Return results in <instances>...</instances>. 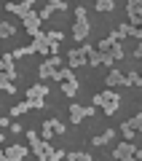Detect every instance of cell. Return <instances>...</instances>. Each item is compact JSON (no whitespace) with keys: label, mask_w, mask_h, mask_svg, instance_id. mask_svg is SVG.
Instances as JSON below:
<instances>
[{"label":"cell","mask_w":142,"mask_h":161,"mask_svg":"<svg viewBox=\"0 0 142 161\" xmlns=\"http://www.w3.org/2000/svg\"><path fill=\"white\" fill-rule=\"evenodd\" d=\"M62 158H64V150H57V148H54L51 153H48V161H62Z\"/></svg>","instance_id":"obj_32"},{"label":"cell","mask_w":142,"mask_h":161,"mask_svg":"<svg viewBox=\"0 0 142 161\" xmlns=\"http://www.w3.org/2000/svg\"><path fill=\"white\" fill-rule=\"evenodd\" d=\"M27 102H30V99H27ZM43 105H46L43 99H32V102H30V108H43Z\"/></svg>","instance_id":"obj_36"},{"label":"cell","mask_w":142,"mask_h":161,"mask_svg":"<svg viewBox=\"0 0 142 161\" xmlns=\"http://www.w3.org/2000/svg\"><path fill=\"white\" fill-rule=\"evenodd\" d=\"M27 153H30V150L24 148V145H8V148H6V158L8 161H24Z\"/></svg>","instance_id":"obj_5"},{"label":"cell","mask_w":142,"mask_h":161,"mask_svg":"<svg viewBox=\"0 0 142 161\" xmlns=\"http://www.w3.org/2000/svg\"><path fill=\"white\" fill-rule=\"evenodd\" d=\"M27 110H32V108H30V102L24 99V102H19V105L11 108V115H22V113H27Z\"/></svg>","instance_id":"obj_19"},{"label":"cell","mask_w":142,"mask_h":161,"mask_svg":"<svg viewBox=\"0 0 142 161\" xmlns=\"http://www.w3.org/2000/svg\"><path fill=\"white\" fill-rule=\"evenodd\" d=\"M139 75H142V73H139Z\"/></svg>","instance_id":"obj_47"},{"label":"cell","mask_w":142,"mask_h":161,"mask_svg":"<svg viewBox=\"0 0 142 161\" xmlns=\"http://www.w3.org/2000/svg\"><path fill=\"white\" fill-rule=\"evenodd\" d=\"M137 86H142V75H139V78H137Z\"/></svg>","instance_id":"obj_43"},{"label":"cell","mask_w":142,"mask_h":161,"mask_svg":"<svg viewBox=\"0 0 142 161\" xmlns=\"http://www.w3.org/2000/svg\"><path fill=\"white\" fill-rule=\"evenodd\" d=\"M105 161H107V158H105Z\"/></svg>","instance_id":"obj_46"},{"label":"cell","mask_w":142,"mask_h":161,"mask_svg":"<svg viewBox=\"0 0 142 161\" xmlns=\"http://www.w3.org/2000/svg\"><path fill=\"white\" fill-rule=\"evenodd\" d=\"M134 158H139V161H142V150H139V148L134 150Z\"/></svg>","instance_id":"obj_40"},{"label":"cell","mask_w":142,"mask_h":161,"mask_svg":"<svg viewBox=\"0 0 142 161\" xmlns=\"http://www.w3.org/2000/svg\"><path fill=\"white\" fill-rule=\"evenodd\" d=\"M89 59L80 54V48H73V51H67V67L73 70V67H80V64H86Z\"/></svg>","instance_id":"obj_7"},{"label":"cell","mask_w":142,"mask_h":161,"mask_svg":"<svg viewBox=\"0 0 142 161\" xmlns=\"http://www.w3.org/2000/svg\"><path fill=\"white\" fill-rule=\"evenodd\" d=\"M46 38H48V43H59V40H62L64 35L59 32V30H51V32H46Z\"/></svg>","instance_id":"obj_29"},{"label":"cell","mask_w":142,"mask_h":161,"mask_svg":"<svg viewBox=\"0 0 142 161\" xmlns=\"http://www.w3.org/2000/svg\"><path fill=\"white\" fill-rule=\"evenodd\" d=\"M51 8H48V6H43V11H38V16H40V22H43V19H48V16H51Z\"/></svg>","instance_id":"obj_35"},{"label":"cell","mask_w":142,"mask_h":161,"mask_svg":"<svg viewBox=\"0 0 142 161\" xmlns=\"http://www.w3.org/2000/svg\"><path fill=\"white\" fill-rule=\"evenodd\" d=\"M121 134H123V137H126V142H129V140H134V129H129V124H123V126H121Z\"/></svg>","instance_id":"obj_31"},{"label":"cell","mask_w":142,"mask_h":161,"mask_svg":"<svg viewBox=\"0 0 142 161\" xmlns=\"http://www.w3.org/2000/svg\"><path fill=\"white\" fill-rule=\"evenodd\" d=\"M48 97V89H46V83H38V86H30L27 89V99L32 102V99H43Z\"/></svg>","instance_id":"obj_9"},{"label":"cell","mask_w":142,"mask_h":161,"mask_svg":"<svg viewBox=\"0 0 142 161\" xmlns=\"http://www.w3.org/2000/svg\"><path fill=\"white\" fill-rule=\"evenodd\" d=\"M134 57H139V59H142V43H139V46L134 48Z\"/></svg>","instance_id":"obj_39"},{"label":"cell","mask_w":142,"mask_h":161,"mask_svg":"<svg viewBox=\"0 0 142 161\" xmlns=\"http://www.w3.org/2000/svg\"><path fill=\"white\" fill-rule=\"evenodd\" d=\"M14 32H16V27L11 22H0V38H11Z\"/></svg>","instance_id":"obj_17"},{"label":"cell","mask_w":142,"mask_h":161,"mask_svg":"<svg viewBox=\"0 0 142 161\" xmlns=\"http://www.w3.org/2000/svg\"><path fill=\"white\" fill-rule=\"evenodd\" d=\"M126 124H129V129H134V132H142V113L131 115V118L126 121Z\"/></svg>","instance_id":"obj_18"},{"label":"cell","mask_w":142,"mask_h":161,"mask_svg":"<svg viewBox=\"0 0 142 161\" xmlns=\"http://www.w3.org/2000/svg\"><path fill=\"white\" fill-rule=\"evenodd\" d=\"M94 8H97V11H102V14H110L115 8V3L113 0H97V3H94Z\"/></svg>","instance_id":"obj_15"},{"label":"cell","mask_w":142,"mask_h":161,"mask_svg":"<svg viewBox=\"0 0 142 161\" xmlns=\"http://www.w3.org/2000/svg\"><path fill=\"white\" fill-rule=\"evenodd\" d=\"M129 161H134V158H129Z\"/></svg>","instance_id":"obj_45"},{"label":"cell","mask_w":142,"mask_h":161,"mask_svg":"<svg viewBox=\"0 0 142 161\" xmlns=\"http://www.w3.org/2000/svg\"><path fill=\"white\" fill-rule=\"evenodd\" d=\"M134 150H137V145L134 142H121V145H115V150H113V158L115 161H129V158H134Z\"/></svg>","instance_id":"obj_2"},{"label":"cell","mask_w":142,"mask_h":161,"mask_svg":"<svg viewBox=\"0 0 142 161\" xmlns=\"http://www.w3.org/2000/svg\"><path fill=\"white\" fill-rule=\"evenodd\" d=\"M99 64H102V54H99L97 48H94V54L89 57V67H99Z\"/></svg>","instance_id":"obj_23"},{"label":"cell","mask_w":142,"mask_h":161,"mask_svg":"<svg viewBox=\"0 0 142 161\" xmlns=\"http://www.w3.org/2000/svg\"><path fill=\"white\" fill-rule=\"evenodd\" d=\"M102 64H105V67H107V70H113V64H115V59L110 57V54H102Z\"/></svg>","instance_id":"obj_34"},{"label":"cell","mask_w":142,"mask_h":161,"mask_svg":"<svg viewBox=\"0 0 142 161\" xmlns=\"http://www.w3.org/2000/svg\"><path fill=\"white\" fill-rule=\"evenodd\" d=\"M6 86H8V80H6V75L0 73V92H6Z\"/></svg>","instance_id":"obj_37"},{"label":"cell","mask_w":142,"mask_h":161,"mask_svg":"<svg viewBox=\"0 0 142 161\" xmlns=\"http://www.w3.org/2000/svg\"><path fill=\"white\" fill-rule=\"evenodd\" d=\"M105 80H107V89H113V86H123V73L113 67L107 75H105Z\"/></svg>","instance_id":"obj_10"},{"label":"cell","mask_w":142,"mask_h":161,"mask_svg":"<svg viewBox=\"0 0 142 161\" xmlns=\"http://www.w3.org/2000/svg\"><path fill=\"white\" fill-rule=\"evenodd\" d=\"M113 137H115V132H113V129H107L105 134H97V137L91 140V142H94V145H107V142H110Z\"/></svg>","instance_id":"obj_14"},{"label":"cell","mask_w":142,"mask_h":161,"mask_svg":"<svg viewBox=\"0 0 142 161\" xmlns=\"http://www.w3.org/2000/svg\"><path fill=\"white\" fill-rule=\"evenodd\" d=\"M126 11H129V14L142 11V0H129V3H126Z\"/></svg>","instance_id":"obj_24"},{"label":"cell","mask_w":142,"mask_h":161,"mask_svg":"<svg viewBox=\"0 0 142 161\" xmlns=\"http://www.w3.org/2000/svg\"><path fill=\"white\" fill-rule=\"evenodd\" d=\"M129 24H131V27H142V11L129 14Z\"/></svg>","instance_id":"obj_28"},{"label":"cell","mask_w":142,"mask_h":161,"mask_svg":"<svg viewBox=\"0 0 142 161\" xmlns=\"http://www.w3.org/2000/svg\"><path fill=\"white\" fill-rule=\"evenodd\" d=\"M110 57H113V59H121V57H126V54H123V48H121V43H113V48H110Z\"/></svg>","instance_id":"obj_26"},{"label":"cell","mask_w":142,"mask_h":161,"mask_svg":"<svg viewBox=\"0 0 142 161\" xmlns=\"http://www.w3.org/2000/svg\"><path fill=\"white\" fill-rule=\"evenodd\" d=\"M62 94L64 97H75V94H78V80H64L62 83Z\"/></svg>","instance_id":"obj_13"},{"label":"cell","mask_w":142,"mask_h":161,"mask_svg":"<svg viewBox=\"0 0 142 161\" xmlns=\"http://www.w3.org/2000/svg\"><path fill=\"white\" fill-rule=\"evenodd\" d=\"M35 6V3H32V0H27V3H22V6H19V3H6V11H11V14H16V16H27V14H30V8H32Z\"/></svg>","instance_id":"obj_6"},{"label":"cell","mask_w":142,"mask_h":161,"mask_svg":"<svg viewBox=\"0 0 142 161\" xmlns=\"http://www.w3.org/2000/svg\"><path fill=\"white\" fill-rule=\"evenodd\" d=\"M118 108H121V99H113V102H107V105H105L102 110H105V113H107V115H113V113H115V110H118Z\"/></svg>","instance_id":"obj_27"},{"label":"cell","mask_w":142,"mask_h":161,"mask_svg":"<svg viewBox=\"0 0 142 161\" xmlns=\"http://www.w3.org/2000/svg\"><path fill=\"white\" fill-rule=\"evenodd\" d=\"M0 140H6V137H3V132H0Z\"/></svg>","instance_id":"obj_44"},{"label":"cell","mask_w":142,"mask_h":161,"mask_svg":"<svg viewBox=\"0 0 142 161\" xmlns=\"http://www.w3.org/2000/svg\"><path fill=\"white\" fill-rule=\"evenodd\" d=\"M11 132L14 134H22V124H11Z\"/></svg>","instance_id":"obj_38"},{"label":"cell","mask_w":142,"mask_h":161,"mask_svg":"<svg viewBox=\"0 0 142 161\" xmlns=\"http://www.w3.org/2000/svg\"><path fill=\"white\" fill-rule=\"evenodd\" d=\"M83 118H86V108L78 105V102H73L70 105V121H73V124H80Z\"/></svg>","instance_id":"obj_12"},{"label":"cell","mask_w":142,"mask_h":161,"mask_svg":"<svg viewBox=\"0 0 142 161\" xmlns=\"http://www.w3.org/2000/svg\"><path fill=\"white\" fill-rule=\"evenodd\" d=\"M89 32H91L89 19H83V22H75V24H73V38L78 40V43H83V40L89 38Z\"/></svg>","instance_id":"obj_3"},{"label":"cell","mask_w":142,"mask_h":161,"mask_svg":"<svg viewBox=\"0 0 142 161\" xmlns=\"http://www.w3.org/2000/svg\"><path fill=\"white\" fill-rule=\"evenodd\" d=\"M0 161H8V158H6V150H0Z\"/></svg>","instance_id":"obj_41"},{"label":"cell","mask_w":142,"mask_h":161,"mask_svg":"<svg viewBox=\"0 0 142 161\" xmlns=\"http://www.w3.org/2000/svg\"><path fill=\"white\" fill-rule=\"evenodd\" d=\"M27 140H30V150H32L35 156H38L40 161H48V153H51V142H46V140H38V134L32 132V129H30L27 132Z\"/></svg>","instance_id":"obj_1"},{"label":"cell","mask_w":142,"mask_h":161,"mask_svg":"<svg viewBox=\"0 0 142 161\" xmlns=\"http://www.w3.org/2000/svg\"><path fill=\"white\" fill-rule=\"evenodd\" d=\"M30 54H35L32 46H19L16 51H11V57H14V59H22V57H30Z\"/></svg>","instance_id":"obj_16"},{"label":"cell","mask_w":142,"mask_h":161,"mask_svg":"<svg viewBox=\"0 0 142 161\" xmlns=\"http://www.w3.org/2000/svg\"><path fill=\"white\" fill-rule=\"evenodd\" d=\"M0 73H3V54H0Z\"/></svg>","instance_id":"obj_42"},{"label":"cell","mask_w":142,"mask_h":161,"mask_svg":"<svg viewBox=\"0 0 142 161\" xmlns=\"http://www.w3.org/2000/svg\"><path fill=\"white\" fill-rule=\"evenodd\" d=\"M46 6L51 8V11H67V3H64V0H48Z\"/></svg>","instance_id":"obj_20"},{"label":"cell","mask_w":142,"mask_h":161,"mask_svg":"<svg viewBox=\"0 0 142 161\" xmlns=\"http://www.w3.org/2000/svg\"><path fill=\"white\" fill-rule=\"evenodd\" d=\"M38 73H40V80H51L54 73H57V67H54L48 59H43V62H40V67H38Z\"/></svg>","instance_id":"obj_11"},{"label":"cell","mask_w":142,"mask_h":161,"mask_svg":"<svg viewBox=\"0 0 142 161\" xmlns=\"http://www.w3.org/2000/svg\"><path fill=\"white\" fill-rule=\"evenodd\" d=\"M51 137H54V126H51V121L46 118V121H43V140H46V142H48V140H51Z\"/></svg>","instance_id":"obj_21"},{"label":"cell","mask_w":142,"mask_h":161,"mask_svg":"<svg viewBox=\"0 0 142 161\" xmlns=\"http://www.w3.org/2000/svg\"><path fill=\"white\" fill-rule=\"evenodd\" d=\"M22 24H24V30H27V35H35L40 30V16H38V11H30L27 16L22 19Z\"/></svg>","instance_id":"obj_4"},{"label":"cell","mask_w":142,"mask_h":161,"mask_svg":"<svg viewBox=\"0 0 142 161\" xmlns=\"http://www.w3.org/2000/svg\"><path fill=\"white\" fill-rule=\"evenodd\" d=\"M113 99H121V97L115 92H110V89H107V92H102V94H94V108H105V105L113 102Z\"/></svg>","instance_id":"obj_8"},{"label":"cell","mask_w":142,"mask_h":161,"mask_svg":"<svg viewBox=\"0 0 142 161\" xmlns=\"http://www.w3.org/2000/svg\"><path fill=\"white\" fill-rule=\"evenodd\" d=\"M86 19V6H78L75 8V22H83Z\"/></svg>","instance_id":"obj_33"},{"label":"cell","mask_w":142,"mask_h":161,"mask_svg":"<svg viewBox=\"0 0 142 161\" xmlns=\"http://www.w3.org/2000/svg\"><path fill=\"white\" fill-rule=\"evenodd\" d=\"M48 121H51V126H54V134H64L67 132V126H64L62 121H57V118H48Z\"/></svg>","instance_id":"obj_25"},{"label":"cell","mask_w":142,"mask_h":161,"mask_svg":"<svg viewBox=\"0 0 142 161\" xmlns=\"http://www.w3.org/2000/svg\"><path fill=\"white\" fill-rule=\"evenodd\" d=\"M137 78H139V73H129V75H123V86H137Z\"/></svg>","instance_id":"obj_30"},{"label":"cell","mask_w":142,"mask_h":161,"mask_svg":"<svg viewBox=\"0 0 142 161\" xmlns=\"http://www.w3.org/2000/svg\"><path fill=\"white\" fill-rule=\"evenodd\" d=\"M67 161H91V156H89V153H78V150H75V153H67Z\"/></svg>","instance_id":"obj_22"}]
</instances>
